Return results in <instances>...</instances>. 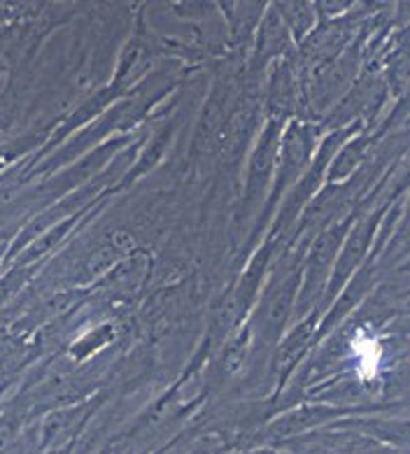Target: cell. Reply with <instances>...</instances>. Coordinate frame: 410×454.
Here are the masks:
<instances>
[{"instance_id":"5","label":"cell","mask_w":410,"mask_h":454,"mask_svg":"<svg viewBox=\"0 0 410 454\" xmlns=\"http://www.w3.org/2000/svg\"><path fill=\"white\" fill-rule=\"evenodd\" d=\"M354 33V24L348 20L331 21L322 28H312L308 40L304 43V54L308 63H315L317 68H322L327 63L341 59L345 44L350 43Z\"/></svg>"},{"instance_id":"18","label":"cell","mask_w":410,"mask_h":454,"mask_svg":"<svg viewBox=\"0 0 410 454\" xmlns=\"http://www.w3.org/2000/svg\"><path fill=\"white\" fill-rule=\"evenodd\" d=\"M10 84H12V63L5 54H0V100L10 91Z\"/></svg>"},{"instance_id":"6","label":"cell","mask_w":410,"mask_h":454,"mask_svg":"<svg viewBox=\"0 0 410 454\" xmlns=\"http://www.w3.org/2000/svg\"><path fill=\"white\" fill-rule=\"evenodd\" d=\"M373 238V219H367L361 224L354 226L352 231H348V236L343 240L341 252L335 256L334 270H331V286H329V299L334 296L338 289H343V285L350 280V275L361 266V259L367 254L368 243Z\"/></svg>"},{"instance_id":"3","label":"cell","mask_w":410,"mask_h":454,"mask_svg":"<svg viewBox=\"0 0 410 454\" xmlns=\"http://www.w3.org/2000/svg\"><path fill=\"white\" fill-rule=\"evenodd\" d=\"M312 152V131L305 124L294 121L278 145V192L292 184L298 177V173L305 168V163L311 161Z\"/></svg>"},{"instance_id":"1","label":"cell","mask_w":410,"mask_h":454,"mask_svg":"<svg viewBox=\"0 0 410 454\" xmlns=\"http://www.w3.org/2000/svg\"><path fill=\"white\" fill-rule=\"evenodd\" d=\"M350 222H343V224H335L331 229H327L322 236L317 238L315 245H312L311 254H308V262H305V275H304V289L296 294L298 305L301 310H308L315 299L322 292L324 282L331 275V268H334L335 256L341 252V245L348 236Z\"/></svg>"},{"instance_id":"7","label":"cell","mask_w":410,"mask_h":454,"mask_svg":"<svg viewBox=\"0 0 410 454\" xmlns=\"http://www.w3.org/2000/svg\"><path fill=\"white\" fill-rule=\"evenodd\" d=\"M136 252V238L133 233L126 229H117L114 233H110L107 238H103L96 249H91V254L87 256L84 262V275L89 280H96V278H103L106 273H110L112 268L117 266L122 259H126L129 254Z\"/></svg>"},{"instance_id":"17","label":"cell","mask_w":410,"mask_h":454,"mask_svg":"<svg viewBox=\"0 0 410 454\" xmlns=\"http://www.w3.org/2000/svg\"><path fill=\"white\" fill-rule=\"evenodd\" d=\"M147 68V54L143 51V47H129L124 54V61H122V68H119V82L122 80H133L138 77L143 70Z\"/></svg>"},{"instance_id":"13","label":"cell","mask_w":410,"mask_h":454,"mask_svg":"<svg viewBox=\"0 0 410 454\" xmlns=\"http://www.w3.org/2000/svg\"><path fill=\"white\" fill-rule=\"evenodd\" d=\"M278 14L287 31L294 33V38H305L312 33V10L305 3H282L278 5Z\"/></svg>"},{"instance_id":"2","label":"cell","mask_w":410,"mask_h":454,"mask_svg":"<svg viewBox=\"0 0 410 454\" xmlns=\"http://www.w3.org/2000/svg\"><path fill=\"white\" fill-rule=\"evenodd\" d=\"M96 405H99V401H84L80 405H68V408H59V411L50 412L37 427L35 448L40 452H51V450L73 445L75 435L80 434L82 427L87 424V419L96 411Z\"/></svg>"},{"instance_id":"11","label":"cell","mask_w":410,"mask_h":454,"mask_svg":"<svg viewBox=\"0 0 410 454\" xmlns=\"http://www.w3.org/2000/svg\"><path fill=\"white\" fill-rule=\"evenodd\" d=\"M268 106L275 121L292 114L296 107V73L287 61L275 66L271 89H268Z\"/></svg>"},{"instance_id":"19","label":"cell","mask_w":410,"mask_h":454,"mask_svg":"<svg viewBox=\"0 0 410 454\" xmlns=\"http://www.w3.org/2000/svg\"><path fill=\"white\" fill-rule=\"evenodd\" d=\"M70 450H73V445H68V448H61V450H51V452H40V454H70Z\"/></svg>"},{"instance_id":"8","label":"cell","mask_w":410,"mask_h":454,"mask_svg":"<svg viewBox=\"0 0 410 454\" xmlns=\"http://www.w3.org/2000/svg\"><path fill=\"white\" fill-rule=\"evenodd\" d=\"M149 273V259L143 252H133L126 259L112 268L110 273L103 275V289L107 294H114V296H130L136 294L143 282L147 280Z\"/></svg>"},{"instance_id":"9","label":"cell","mask_w":410,"mask_h":454,"mask_svg":"<svg viewBox=\"0 0 410 454\" xmlns=\"http://www.w3.org/2000/svg\"><path fill=\"white\" fill-rule=\"evenodd\" d=\"M335 408H327V405H312V408H298L294 412H287L280 419H275L266 429V435L271 441H287L294 435H301L304 431L312 429L317 424L327 422L335 415Z\"/></svg>"},{"instance_id":"10","label":"cell","mask_w":410,"mask_h":454,"mask_svg":"<svg viewBox=\"0 0 410 454\" xmlns=\"http://www.w3.org/2000/svg\"><path fill=\"white\" fill-rule=\"evenodd\" d=\"M312 336H315V315H308L304 322L298 324L296 329H292V333H289L285 340L280 342L273 359V375L278 382H282V378H285V375L294 368V364L301 359L305 348L311 345Z\"/></svg>"},{"instance_id":"12","label":"cell","mask_w":410,"mask_h":454,"mask_svg":"<svg viewBox=\"0 0 410 454\" xmlns=\"http://www.w3.org/2000/svg\"><path fill=\"white\" fill-rule=\"evenodd\" d=\"M278 145H280L278 121L271 119V124H268L266 133H264L259 147H256L255 156H252V166H249V193H255L256 189L266 182L271 170H273L275 159H278Z\"/></svg>"},{"instance_id":"16","label":"cell","mask_w":410,"mask_h":454,"mask_svg":"<svg viewBox=\"0 0 410 454\" xmlns=\"http://www.w3.org/2000/svg\"><path fill=\"white\" fill-rule=\"evenodd\" d=\"M26 342L10 331H0V373H7L24 359Z\"/></svg>"},{"instance_id":"20","label":"cell","mask_w":410,"mask_h":454,"mask_svg":"<svg viewBox=\"0 0 410 454\" xmlns=\"http://www.w3.org/2000/svg\"><path fill=\"white\" fill-rule=\"evenodd\" d=\"M252 454H275V452H252Z\"/></svg>"},{"instance_id":"14","label":"cell","mask_w":410,"mask_h":454,"mask_svg":"<svg viewBox=\"0 0 410 454\" xmlns=\"http://www.w3.org/2000/svg\"><path fill=\"white\" fill-rule=\"evenodd\" d=\"M287 28L280 20L278 12H268L266 21L261 26V35H259V51H264V57H275L280 51L287 47Z\"/></svg>"},{"instance_id":"15","label":"cell","mask_w":410,"mask_h":454,"mask_svg":"<svg viewBox=\"0 0 410 454\" xmlns=\"http://www.w3.org/2000/svg\"><path fill=\"white\" fill-rule=\"evenodd\" d=\"M264 266H266V252L256 256L255 263L249 266L248 275L242 278V285H240V289H238V296H236V310L238 312H245V308H248L249 301L256 296V285L261 282Z\"/></svg>"},{"instance_id":"4","label":"cell","mask_w":410,"mask_h":454,"mask_svg":"<svg viewBox=\"0 0 410 454\" xmlns=\"http://www.w3.org/2000/svg\"><path fill=\"white\" fill-rule=\"evenodd\" d=\"M298 286H301L298 273H289L282 280V285L275 286L273 292H268L266 301L261 303L259 331L268 342L278 340L282 329H285L287 317H289V312H292L294 303H296Z\"/></svg>"}]
</instances>
